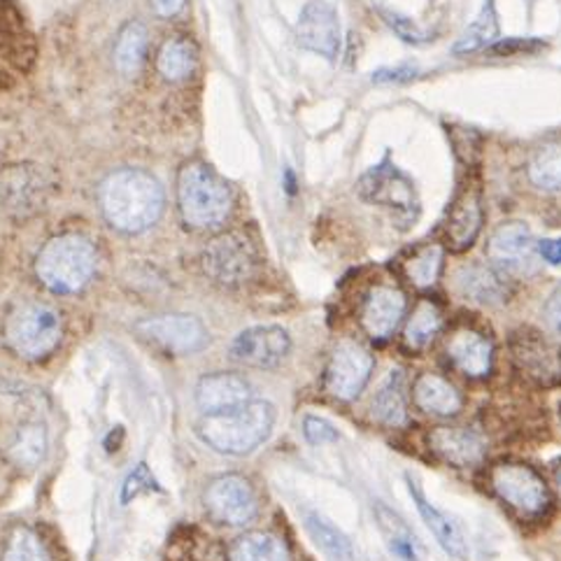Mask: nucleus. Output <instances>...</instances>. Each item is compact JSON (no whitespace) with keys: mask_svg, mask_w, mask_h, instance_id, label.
I'll list each match as a JSON object with an SVG mask.
<instances>
[{"mask_svg":"<svg viewBox=\"0 0 561 561\" xmlns=\"http://www.w3.org/2000/svg\"><path fill=\"white\" fill-rule=\"evenodd\" d=\"M101 208L115 229L140 233L159 219L163 210V190L149 173L124 168L103 182Z\"/></svg>","mask_w":561,"mask_h":561,"instance_id":"f257e3e1","label":"nucleus"},{"mask_svg":"<svg viewBox=\"0 0 561 561\" xmlns=\"http://www.w3.org/2000/svg\"><path fill=\"white\" fill-rule=\"evenodd\" d=\"M275 422V410L266 401H250L231 413L208 415L198 424V436L221 455H250L264 443Z\"/></svg>","mask_w":561,"mask_h":561,"instance_id":"f03ea898","label":"nucleus"},{"mask_svg":"<svg viewBox=\"0 0 561 561\" xmlns=\"http://www.w3.org/2000/svg\"><path fill=\"white\" fill-rule=\"evenodd\" d=\"M35 271L51 291L75 294L96 271V252L91 242L80 236H59L43 248Z\"/></svg>","mask_w":561,"mask_h":561,"instance_id":"7ed1b4c3","label":"nucleus"},{"mask_svg":"<svg viewBox=\"0 0 561 561\" xmlns=\"http://www.w3.org/2000/svg\"><path fill=\"white\" fill-rule=\"evenodd\" d=\"M178 198L184 221L194 229H215L231 213V192L215 173L203 165H186Z\"/></svg>","mask_w":561,"mask_h":561,"instance_id":"20e7f679","label":"nucleus"},{"mask_svg":"<svg viewBox=\"0 0 561 561\" xmlns=\"http://www.w3.org/2000/svg\"><path fill=\"white\" fill-rule=\"evenodd\" d=\"M5 333L24 359H43L61 341V317L49 306L24 304L10 314Z\"/></svg>","mask_w":561,"mask_h":561,"instance_id":"39448f33","label":"nucleus"},{"mask_svg":"<svg viewBox=\"0 0 561 561\" xmlns=\"http://www.w3.org/2000/svg\"><path fill=\"white\" fill-rule=\"evenodd\" d=\"M494 494L522 517H538L550 506V492L531 466L519 461H499L490 471Z\"/></svg>","mask_w":561,"mask_h":561,"instance_id":"423d86ee","label":"nucleus"},{"mask_svg":"<svg viewBox=\"0 0 561 561\" xmlns=\"http://www.w3.org/2000/svg\"><path fill=\"white\" fill-rule=\"evenodd\" d=\"M511 357L517 370L538 387L561 385V347L536 329H519L511 339Z\"/></svg>","mask_w":561,"mask_h":561,"instance_id":"0eeeda50","label":"nucleus"},{"mask_svg":"<svg viewBox=\"0 0 561 561\" xmlns=\"http://www.w3.org/2000/svg\"><path fill=\"white\" fill-rule=\"evenodd\" d=\"M364 198L382 205L405 221H415L420 201L415 184L410 182L397 165H378L362 180Z\"/></svg>","mask_w":561,"mask_h":561,"instance_id":"6e6552de","label":"nucleus"},{"mask_svg":"<svg viewBox=\"0 0 561 561\" xmlns=\"http://www.w3.org/2000/svg\"><path fill=\"white\" fill-rule=\"evenodd\" d=\"M538 242L525 224H506L490 240V259L506 275H534L538 268Z\"/></svg>","mask_w":561,"mask_h":561,"instance_id":"1a4fd4ad","label":"nucleus"},{"mask_svg":"<svg viewBox=\"0 0 561 561\" xmlns=\"http://www.w3.org/2000/svg\"><path fill=\"white\" fill-rule=\"evenodd\" d=\"M373 373V357L357 343H341L327 368V387L335 399H357Z\"/></svg>","mask_w":561,"mask_h":561,"instance_id":"9d476101","label":"nucleus"},{"mask_svg":"<svg viewBox=\"0 0 561 561\" xmlns=\"http://www.w3.org/2000/svg\"><path fill=\"white\" fill-rule=\"evenodd\" d=\"M289 333L279 327H254L238 333L231 343V357L252 368H271L287 357Z\"/></svg>","mask_w":561,"mask_h":561,"instance_id":"9b49d317","label":"nucleus"},{"mask_svg":"<svg viewBox=\"0 0 561 561\" xmlns=\"http://www.w3.org/2000/svg\"><path fill=\"white\" fill-rule=\"evenodd\" d=\"M482 229V194L478 182H469L461 186V192L450 205L447 213L443 236L445 245L450 252H466L469 250L478 233Z\"/></svg>","mask_w":561,"mask_h":561,"instance_id":"f8f14e48","label":"nucleus"},{"mask_svg":"<svg viewBox=\"0 0 561 561\" xmlns=\"http://www.w3.org/2000/svg\"><path fill=\"white\" fill-rule=\"evenodd\" d=\"M205 501H208L210 513L219 522H227V525L233 527L248 525L256 515V494L252 490V484L240 476L217 478L210 484Z\"/></svg>","mask_w":561,"mask_h":561,"instance_id":"ddd939ff","label":"nucleus"},{"mask_svg":"<svg viewBox=\"0 0 561 561\" xmlns=\"http://www.w3.org/2000/svg\"><path fill=\"white\" fill-rule=\"evenodd\" d=\"M138 331L145 339L159 343L161 347L178 352V354H190L196 352L208 341V333L201 320L192 314H161L152 317V320H145L138 324Z\"/></svg>","mask_w":561,"mask_h":561,"instance_id":"4468645a","label":"nucleus"},{"mask_svg":"<svg viewBox=\"0 0 561 561\" xmlns=\"http://www.w3.org/2000/svg\"><path fill=\"white\" fill-rule=\"evenodd\" d=\"M296 37L306 49L327 56L333 61L341 49V22L339 14L322 0H312L310 5L301 12L296 26Z\"/></svg>","mask_w":561,"mask_h":561,"instance_id":"2eb2a0df","label":"nucleus"},{"mask_svg":"<svg viewBox=\"0 0 561 561\" xmlns=\"http://www.w3.org/2000/svg\"><path fill=\"white\" fill-rule=\"evenodd\" d=\"M254 254L245 238L224 236L205 252V271L221 285H240L250 277Z\"/></svg>","mask_w":561,"mask_h":561,"instance_id":"dca6fc26","label":"nucleus"},{"mask_svg":"<svg viewBox=\"0 0 561 561\" xmlns=\"http://www.w3.org/2000/svg\"><path fill=\"white\" fill-rule=\"evenodd\" d=\"M252 387L236 373H215L196 387V403L205 415H221L250 403Z\"/></svg>","mask_w":561,"mask_h":561,"instance_id":"f3484780","label":"nucleus"},{"mask_svg":"<svg viewBox=\"0 0 561 561\" xmlns=\"http://www.w3.org/2000/svg\"><path fill=\"white\" fill-rule=\"evenodd\" d=\"M405 312V296L389 285L373 287L364 301L362 324L370 339L387 341L397 331L401 317Z\"/></svg>","mask_w":561,"mask_h":561,"instance_id":"a211bd4d","label":"nucleus"},{"mask_svg":"<svg viewBox=\"0 0 561 561\" xmlns=\"http://www.w3.org/2000/svg\"><path fill=\"white\" fill-rule=\"evenodd\" d=\"M428 445L443 461L457 466V469L480 463L488 453L482 436L466 426H436L428 434Z\"/></svg>","mask_w":561,"mask_h":561,"instance_id":"6ab92c4d","label":"nucleus"},{"mask_svg":"<svg viewBox=\"0 0 561 561\" xmlns=\"http://www.w3.org/2000/svg\"><path fill=\"white\" fill-rule=\"evenodd\" d=\"M408 492H410V496H413L422 519L426 522V527L432 529V534L436 536L438 546L445 550V554L455 559V561L469 559V546H466V538H463L461 529L443 511H438L434 503H428V499L424 496L417 480H413L410 476H408Z\"/></svg>","mask_w":561,"mask_h":561,"instance_id":"aec40b11","label":"nucleus"},{"mask_svg":"<svg viewBox=\"0 0 561 561\" xmlns=\"http://www.w3.org/2000/svg\"><path fill=\"white\" fill-rule=\"evenodd\" d=\"M447 357L469 378L490 376L494 364V347L482 333L473 329H459L447 341Z\"/></svg>","mask_w":561,"mask_h":561,"instance_id":"412c9836","label":"nucleus"},{"mask_svg":"<svg viewBox=\"0 0 561 561\" xmlns=\"http://www.w3.org/2000/svg\"><path fill=\"white\" fill-rule=\"evenodd\" d=\"M413 399L424 413L438 417H453L463 405L461 394L455 389V385L436 376V373H422L413 385Z\"/></svg>","mask_w":561,"mask_h":561,"instance_id":"4be33fe9","label":"nucleus"},{"mask_svg":"<svg viewBox=\"0 0 561 561\" xmlns=\"http://www.w3.org/2000/svg\"><path fill=\"white\" fill-rule=\"evenodd\" d=\"M373 417L385 426H401L408 422V405H405V387L401 370H394L387 382L378 389L373 399Z\"/></svg>","mask_w":561,"mask_h":561,"instance_id":"5701e85b","label":"nucleus"},{"mask_svg":"<svg viewBox=\"0 0 561 561\" xmlns=\"http://www.w3.org/2000/svg\"><path fill=\"white\" fill-rule=\"evenodd\" d=\"M306 527L317 548H320L327 557H331L333 561H352L354 550H352L350 538L339 527L331 525V519H327L324 515L314 511H308Z\"/></svg>","mask_w":561,"mask_h":561,"instance_id":"b1692460","label":"nucleus"},{"mask_svg":"<svg viewBox=\"0 0 561 561\" xmlns=\"http://www.w3.org/2000/svg\"><path fill=\"white\" fill-rule=\"evenodd\" d=\"M196 68V47L186 37H171L159 54V72L168 82L186 80Z\"/></svg>","mask_w":561,"mask_h":561,"instance_id":"393cba45","label":"nucleus"},{"mask_svg":"<svg viewBox=\"0 0 561 561\" xmlns=\"http://www.w3.org/2000/svg\"><path fill=\"white\" fill-rule=\"evenodd\" d=\"M231 561H289V552L277 536L256 531L236 540Z\"/></svg>","mask_w":561,"mask_h":561,"instance_id":"a878e982","label":"nucleus"},{"mask_svg":"<svg viewBox=\"0 0 561 561\" xmlns=\"http://www.w3.org/2000/svg\"><path fill=\"white\" fill-rule=\"evenodd\" d=\"M443 268V248L432 242L422 245L403 261V273L417 289H428L436 285V279Z\"/></svg>","mask_w":561,"mask_h":561,"instance_id":"bb28decb","label":"nucleus"},{"mask_svg":"<svg viewBox=\"0 0 561 561\" xmlns=\"http://www.w3.org/2000/svg\"><path fill=\"white\" fill-rule=\"evenodd\" d=\"M457 285L466 298L478 304H499L503 298L501 279L482 266L461 268L457 275Z\"/></svg>","mask_w":561,"mask_h":561,"instance_id":"cd10ccee","label":"nucleus"},{"mask_svg":"<svg viewBox=\"0 0 561 561\" xmlns=\"http://www.w3.org/2000/svg\"><path fill=\"white\" fill-rule=\"evenodd\" d=\"M378 519H380V527L387 536V543H389L391 552H394L403 561H417L420 543L405 522L394 511H389L385 506H378Z\"/></svg>","mask_w":561,"mask_h":561,"instance_id":"c85d7f7f","label":"nucleus"},{"mask_svg":"<svg viewBox=\"0 0 561 561\" xmlns=\"http://www.w3.org/2000/svg\"><path fill=\"white\" fill-rule=\"evenodd\" d=\"M440 310L434 301H420L405 324V345L410 350H422L436 339L440 329Z\"/></svg>","mask_w":561,"mask_h":561,"instance_id":"c756f323","label":"nucleus"},{"mask_svg":"<svg viewBox=\"0 0 561 561\" xmlns=\"http://www.w3.org/2000/svg\"><path fill=\"white\" fill-rule=\"evenodd\" d=\"M496 35H499V22H496L494 0H484V5L480 10V14L476 16V22L461 33L459 43L455 45V51L457 54L478 51L482 47H488L490 43H494Z\"/></svg>","mask_w":561,"mask_h":561,"instance_id":"7c9ffc66","label":"nucleus"},{"mask_svg":"<svg viewBox=\"0 0 561 561\" xmlns=\"http://www.w3.org/2000/svg\"><path fill=\"white\" fill-rule=\"evenodd\" d=\"M145 49H147V31L142 24L134 22L128 24L115 45V61L122 72H136L145 59Z\"/></svg>","mask_w":561,"mask_h":561,"instance_id":"2f4dec72","label":"nucleus"},{"mask_svg":"<svg viewBox=\"0 0 561 561\" xmlns=\"http://www.w3.org/2000/svg\"><path fill=\"white\" fill-rule=\"evenodd\" d=\"M529 178L546 192H559L561 190V142L548 145L529 163Z\"/></svg>","mask_w":561,"mask_h":561,"instance_id":"473e14b6","label":"nucleus"},{"mask_svg":"<svg viewBox=\"0 0 561 561\" xmlns=\"http://www.w3.org/2000/svg\"><path fill=\"white\" fill-rule=\"evenodd\" d=\"M45 453H47V434L45 428L37 424L24 426L12 445V459L19 466H28V469L41 463Z\"/></svg>","mask_w":561,"mask_h":561,"instance_id":"72a5a7b5","label":"nucleus"},{"mask_svg":"<svg viewBox=\"0 0 561 561\" xmlns=\"http://www.w3.org/2000/svg\"><path fill=\"white\" fill-rule=\"evenodd\" d=\"M3 561H47V554L41 538H37L31 529L19 527L12 531L8 540Z\"/></svg>","mask_w":561,"mask_h":561,"instance_id":"f704fd0d","label":"nucleus"},{"mask_svg":"<svg viewBox=\"0 0 561 561\" xmlns=\"http://www.w3.org/2000/svg\"><path fill=\"white\" fill-rule=\"evenodd\" d=\"M387 16V24L394 28L405 43H413V45H424L428 41H434L432 35H428L424 28H420L413 19L408 16H401V14H394V12H385Z\"/></svg>","mask_w":561,"mask_h":561,"instance_id":"c9c22d12","label":"nucleus"},{"mask_svg":"<svg viewBox=\"0 0 561 561\" xmlns=\"http://www.w3.org/2000/svg\"><path fill=\"white\" fill-rule=\"evenodd\" d=\"M304 434L312 445H324V443L339 440V432H335V426L322 417H306Z\"/></svg>","mask_w":561,"mask_h":561,"instance_id":"e433bc0d","label":"nucleus"},{"mask_svg":"<svg viewBox=\"0 0 561 561\" xmlns=\"http://www.w3.org/2000/svg\"><path fill=\"white\" fill-rule=\"evenodd\" d=\"M538 254L546 259L550 266L561 268V238H548L538 242Z\"/></svg>","mask_w":561,"mask_h":561,"instance_id":"4c0bfd02","label":"nucleus"},{"mask_svg":"<svg viewBox=\"0 0 561 561\" xmlns=\"http://www.w3.org/2000/svg\"><path fill=\"white\" fill-rule=\"evenodd\" d=\"M546 312H548V320L554 327V331L561 333V287L554 289V294L550 296V301L546 306Z\"/></svg>","mask_w":561,"mask_h":561,"instance_id":"58836bf2","label":"nucleus"},{"mask_svg":"<svg viewBox=\"0 0 561 561\" xmlns=\"http://www.w3.org/2000/svg\"><path fill=\"white\" fill-rule=\"evenodd\" d=\"M186 0H152V5L157 10V14L161 16H173L184 8Z\"/></svg>","mask_w":561,"mask_h":561,"instance_id":"ea45409f","label":"nucleus"},{"mask_svg":"<svg viewBox=\"0 0 561 561\" xmlns=\"http://www.w3.org/2000/svg\"><path fill=\"white\" fill-rule=\"evenodd\" d=\"M554 482H557V490H559V496H561V463L557 466V471H554Z\"/></svg>","mask_w":561,"mask_h":561,"instance_id":"a19ab883","label":"nucleus"},{"mask_svg":"<svg viewBox=\"0 0 561 561\" xmlns=\"http://www.w3.org/2000/svg\"><path fill=\"white\" fill-rule=\"evenodd\" d=\"M559 420H561V408H559Z\"/></svg>","mask_w":561,"mask_h":561,"instance_id":"79ce46f5","label":"nucleus"}]
</instances>
